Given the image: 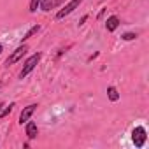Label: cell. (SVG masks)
Returning a JSON list of instances; mask_svg holds the SVG:
<instances>
[{
    "instance_id": "8",
    "label": "cell",
    "mask_w": 149,
    "mask_h": 149,
    "mask_svg": "<svg viewBox=\"0 0 149 149\" xmlns=\"http://www.w3.org/2000/svg\"><path fill=\"white\" fill-rule=\"evenodd\" d=\"M118 26H119V18H118V16H109L107 21H105V28H107V32H114Z\"/></svg>"
},
{
    "instance_id": "4",
    "label": "cell",
    "mask_w": 149,
    "mask_h": 149,
    "mask_svg": "<svg viewBox=\"0 0 149 149\" xmlns=\"http://www.w3.org/2000/svg\"><path fill=\"white\" fill-rule=\"evenodd\" d=\"M146 139H147V133H146V128L144 126H135L132 130V140L137 147H142L146 144Z\"/></svg>"
},
{
    "instance_id": "7",
    "label": "cell",
    "mask_w": 149,
    "mask_h": 149,
    "mask_svg": "<svg viewBox=\"0 0 149 149\" xmlns=\"http://www.w3.org/2000/svg\"><path fill=\"white\" fill-rule=\"evenodd\" d=\"M26 126H25V133H26V137L30 139V140H33L37 135H39V128H37V123H33V121H26L25 123Z\"/></svg>"
},
{
    "instance_id": "1",
    "label": "cell",
    "mask_w": 149,
    "mask_h": 149,
    "mask_svg": "<svg viewBox=\"0 0 149 149\" xmlns=\"http://www.w3.org/2000/svg\"><path fill=\"white\" fill-rule=\"evenodd\" d=\"M40 58H42V54L40 53H35V54H32L26 61H25V65H23V68H21V72H19V79H25L28 74L37 67V63L40 61Z\"/></svg>"
},
{
    "instance_id": "17",
    "label": "cell",
    "mask_w": 149,
    "mask_h": 149,
    "mask_svg": "<svg viewBox=\"0 0 149 149\" xmlns=\"http://www.w3.org/2000/svg\"><path fill=\"white\" fill-rule=\"evenodd\" d=\"M0 86H2V83H0Z\"/></svg>"
},
{
    "instance_id": "13",
    "label": "cell",
    "mask_w": 149,
    "mask_h": 149,
    "mask_svg": "<svg viewBox=\"0 0 149 149\" xmlns=\"http://www.w3.org/2000/svg\"><path fill=\"white\" fill-rule=\"evenodd\" d=\"M121 39H123V40H133V39H137V33L126 32V33H123V35H121Z\"/></svg>"
},
{
    "instance_id": "16",
    "label": "cell",
    "mask_w": 149,
    "mask_h": 149,
    "mask_svg": "<svg viewBox=\"0 0 149 149\" xmlns=\"http://www.w3.org/2000/svg\"><path fill=\"white\" fill-rule=\"evenodd\" d=\"M2 107H4V104H0V111H2Z\"/></svg>"
},
{
    "instance_id": "10",
    "label": "cell",
    "mask_w": 149,
    "mask_h": 149,
    "mask_svg": "<svg viewBox=\"0 0 149 149\" xmlns=\"http://www.w3.org/2000/svg\"><path fill=\"white\" fill-rule=\"evenodd\" d=\"M39 30H40V26H39V25L32 26V28H30V30H28V32L25 33V37H21V42H26L28 39H32V37H33V35H35V33L39 32Z\"/></svg>"
},
{
    "instance_id": "11",
    "label": "cell",
    "mask_w": 149,
    "mask_h": 149,
    "mask_svg": "<svg viewBox=\"0 0 149 149\" xmlns=\"http://www.w3.org/2000/svg\"><path fill=\"white\" fill-rule=\"evenodd\" d=\"M14 107H16L14 104H9V107H4L2 111H0V118H7V116L13 112V109H14Z\"/></svg>"
},
{
    "instance_id": "15",
    "label": "cell",
    "mask_w": 149,
    "mask_h": 149,
    "mask_svg": "<svg viewBox=\"0 0 149 149\" xmlns=\"http://www.w3.org/2000/svg\"><path fill=\"white\" fill-rule=\"evenodd\" d=\"M2 49H4V47H2V44H0V53H2Z\"/></svg>"
},
{
    "instance_id": "9",
    "label": "cell",
    "mask_w": 149,
    "mask_h": 149,
    "mask_svg": "<svg viewBox=\"0 0 149 149\" xmlns=\"http://www.w3.org/2000/svg\"><path fill=\"white\" fill-rule=\"evenodd\" d=\"M107 97H109L111 102H118V100H119V93H118V90H116L114 86H109V88H107Z\"/></svg>"
},
{
    "instance_id": "5",
    "label": "cell",
    "mask_w": 149,
    "mask_h": 149,
    "mask_svg": "<svg viewBox=\"0 0 149 149\" xmlns=\"http://www.w3.org/2000/svg\"><path fill=\"white\" fill-rule=\"evenodd\" d=\"M37 111V104H30V105H26L23 111H21V114H19V125H23V123H26L32 116H33V112Z\"/></svg>"
},
{
    "instance_id": "12",
    "label": "cell",
    "mask_w": 149,
    "mask_h": 149,
    "mask_svg": "<svg viewBox=\"0 0 149 149\" xmlns=\"http://www.w3.org/2000/svg\"><path fill=\"white\" fill-rule=\"evenodd\" d=\"M40 2H42V0H30V13H35L39 7H40Z\"/></svg>"
},
{
    "instance_id": "3",
    "label": "cell",
    "mask_w": 149,
    "mask_h": 149,
    "mask_svg": "<svg viewBox=\"0 0 149 149\" xmlns=\"http://www.w3.org/2000/svg\"><path fill=\"white\" fill-rule=\"evenodd\" d=\"M81 4H83V0H68V2L65 4V7H63V9H60V11L56 13V19H63L65 16L72 14V13L76 11Z\"/></svg>"
},
{
    "instance_id": "6",
    "label": "cell",
    "mask_w": 149,
    "mask_h": 149,
    "mask_svg": "<svg viewBox=\"0 0 149 149\" xmlns=\"http://www.w3.org/2000/svg\"><path fill=\"white\" fill-rule=\"evenodd\" d=\"M65 2H67V0H42L39 9H42L44 13H47V11H51V9L60 7V6H61V4H65Z\"/></svg>"
},
{
    "instance_id": "14",
    "label": "cell",
    "mask_w": 149,
    "mask_h": 149,
    "mask_svg": "<svg viewBox=\"0 0 149 149\" xmlns=\"http://www.w3.org/2000/svg\"><path fill=\"white\" fill-rule=\"evenodd\" d=\"M86 19H88V16H83V18H81V21H79V25H84V21H86Z\"/></svg>"
},
{
    "instance_id": "2",
    "label": "cell",
    "mask_w": 149,
    "mask_h": 149,
    "mask_svg": "<svg viewBox=\"0 0 149 149\" xmlns=\"http://www.w3.org/2000/svg\"><path fill=\"white\" fill-rule=\"evenodd\" d=\"M26 51H28V46H26L25 42H21V46H18V47H16V49H14V51L9 54V58L6 60V65H7V67L14 65L16 61H19V60H21V58L26 54Z\"/></svg>"
}]
</instances>
